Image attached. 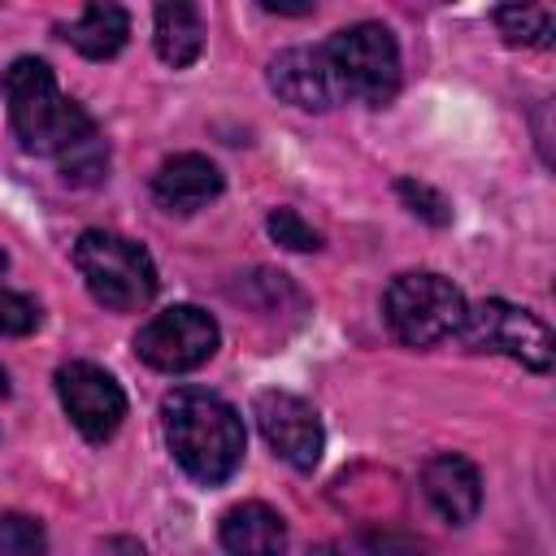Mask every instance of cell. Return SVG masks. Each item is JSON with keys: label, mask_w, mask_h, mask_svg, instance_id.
<instances>
[{"label": "cell", "mask_w": 556, "mask_h": 556, "mask_svg": "<svg viewBox=\"0 0 556 556\" xmlns=\"http://www.w3.org/2000/svg\"><path fill=\"white\" fill-rule=\"evenodd\" d=\"M161 426L174 460L204 486L226 482L243 460V447H248L243 417L213 391L178 387L161 404Z\"/></svg>", "instance_id": "6da1fadb"}, {"label": "cell", "mask_w": 556, "mask_h": 556, "mask_svg": "<svg viewBox=\"0 0 556 556\" xmlns=\"http://www.w3.org/2000/svg\"><path fill=\"white\" fill-rule=\"evenodd\" d=\"M4 104H9V122L22 148L39 156H61L74 139H83L96 126L78 100L61 96L52 70L35 56H17L4 70Z\"/></svg>", "instance_id": "7a4b0ae2"}, {"label": "cell", "mask_w": 556, "mask_h": 556, "mask_svg": "<svg viewBox=\"0 0 556 556\" xmlns=\"http://www.w3.org/2000/svg\"><path fill=\"white\" fill-rule=\"evenodd\" d=\"M74 265L87 291L96 295V304H104L109 313H139L156 295V265L126 235L83 230L74 243Z\"/></svg>", "instance_id": "3957f363"}, {"label": "cell", "mask_w": 556, "mask_h": 556, "mask_svg": "<svg viewBox=\"0 0 556 556\" xmlns=\"http://www.w3.org/2000/svg\"><path fill=\"white\" fill-rule=\"evenodd\" d=\"M334 91L339 100H361L369 109H382L395 100L400 91V48L395 35L378 22H356L339 35H330V43L321 48Z\"/></svg>", "instance_id": "277c9868"}, {"label": "cell", "mask_w": 556, "mask_h": 556, "mask_svg": "<svg viewBox=\"0 0 556 556\" xmlns=\"http://www.w3.org/2000/svg\"><path fill=\"white\" fill-rule=\"evenodd\" d=\"M465 295L452 287V278L430 274V269H413L391 278L387 295H382V313L387 326L395 330L400 343L408 348H434L452 334H460L465 321Z\"/></svg>", "instance_id": "5b68a950"}, {"label": "cell", "mask_w": 556, "mask_h": 556, "mask_svg": "<svg viewBox=\"0 0 556 556\" xmlns=\"http://www.w3.org/2000/svg\"><path fill=\"white\" fill-rule=\"evenodd\" d=\"M460 339L465 348L473 352H495V356H508L534 374H547L552 369V356H556V343H552V330L508 304V300H482L473 308H465V321H460Z\"/></svg>", "instance_id": "8992f818"}, {"label": "cell", "mask_w": 556, "mask_h": 556, "mask_svg": "<svg viewBox=\"0 0 556 556\" xmlns=\"http://www.w3.org/2000/svg\"><path fill=\"white\" fill-rule=\"evenodd\" d=\"M217 321L195 308V304H174L165 313H156L139 334H135V352L143 365L161 369V374H191L200 369L213 352H217Z\"/></svg>", "instance_id": "52a82bcc"}, {"label": "cell", "mask_w": 556, "mask_h": 556, "mask_svg": "<svg viewBox=\"0 0 556 556\" xmlns=\"http://www.w3.org/2000/svg\"><path fill=\"white\" fill-rule=\"evenodd\" d=\"M56 395L70 413V421L78 426L83 439L104 443L117 434L122 417H126V391L117 387V378L91 361H70L56 369Z\"/></svg>", "instance_id": "ba28073f"}, {"label": "cell", "mask_w": 556, "mask_h": 556, "mask_svg": "<svg viewBox=\"0 0 556 556\" xmlns=\"http://www.w3.org/2000/svg\"><path fill=\"white\" fill-rule=\"evenodd\" d=\"M252 413L261 421L265 443L291 469H313L321 460L326 430H321V417H317V408L308 400H300L291 391H261L256 404H252Z\"/></svg>", "instance_id": "9c48e42d"}, {"label": "cell", "mask_w": 556, "mask_h": 556, "mask_svg": "<svg viewBox=\"0 0 556 556\" xmlns=\"http://www.w3.org/2000/svg\"><path fill=\"white\" fill-rule=\"evenodd\" d=\"M421 495L430 500V508H434L443 521L465 526V521H473L478 508H482V478H478V469H473L465 456L439 452V456H430V460L421 465Z\"/></svg>", "instance_id": "30bf717a"}, {"label": "cell", "mask_w": 556, "mask_h": 556, "mask_svg": "<svg viewBox=\"0 0 556 556\" xmlns=\"http://www.w3.org/2000/svg\"><path fill=\"white\" fill-rule=\"evenodd\" d=\"M269 87H274L278 100H287L295 109H308V113H321V109H330L339 100L321 48H287V52H278L269 61Z\"/></svg>", "instance_id": "8fae6325"}, {"label": "cell", "mask_w": 556, "mask_h": 556, "mask_svg": "<svg viewBox=\"0 0 556 556\" xmlns=\"http://www.w3.org/2000/svg\"><path fill=\"white\" fill-rule=\"evenodd\" d=\"M222 195V169L200 152H178L152 174V200L165 213H195Z\"/></svg>", "instance_id": "7c38bea8"}, {"label": "cell", "mask_w": 556, "mask_h": 556, "mask_svg": "<svg viewBox=\"0 0 556 556\" xmlns=\"http://www.w3.org/2000/svg\"><path fill=\"white\" fill-rule=\"evenodd\" d=\"M222 552L226 556H287V521L269 504H235L222 517Z\"/></svg>", "instance_id": "4fadbf2b"}, {"label": "cell", "mask_w": 556, "mask_h": 556, "mask_svg": "<svg viewBox=\"0 0 556 556\" xmlns=\"http://www.w3.org/2000/svg\"><path fill=\"white\" fill-rule=\"evenodd\" d=\"M65 39L74 52H83L87 61H109L126 48L130 39V17L122 4H87L70 26H65Z\"/></svg>", "instance_id": "5bb4252c"}, {"label": "cell", "mask_w": 556, "mask_h": 556, "mask_svg": "<svg viewBox=\"0 0 556 556\" xmlns=\"http://www.w3.org/2000/svg\"><path fill=\"white\" fill-rule=\"evenodd\" d=\"M204 52V22L195 4H161L156 9V56L174 70H187Z\"/></svg>", "instance_id": "9a60e30c"}, {"label": "cell", "mask_w": 556, "mask_h": 556, "mask_svg": "<svg viewBox=\"0 0 556 556\" xmlns=\"http://www.w3.org/2000/svg\"><path fill=\"white\" fill-rule=\"evenodd\" d=\"M500 30L508 43H521V48H552V35H556V13L543 9V4H521V9H500L495 13Z\"/></svg>", "instance_id": "2e32d148"}, {"label": "cell", "mask_w": 556, "mask_h": 556, "mask_svg": "<svg viewBox=\"0 0 556 556\" xmlns=\"http://www.w3.org/2000/svg\"><path fill=\"white\" fill-rule=\"evenodd\" d=\"M56 161H61L65 182H74V187H91V182H100L104 169H109V143H104L100 130L91 126V130H87L83 139H74Z\"/></svg>", "instance_id": "e0dca14e"}, {"label": "cell", "mask_w": 556, "mask_h": 556, "mask_svg": "<svg viewBox=\"0 0 556 556\" xmlns=\"http://www.w3.org/2000/svg\"><path fill=\"white\" fill-rule=\"evenodd\" d=\"M48 534L35 517L26 513H4L0 517V556H43Z\"/></svg>", "instance_id": "ac0fdd59"}, {"label": "cell", "mask_w": 556, "mask_h": 556, "mask_svg": "<svg viewBox=\"0 0 556 556\" xmlns=\"http://www.w3.org/2000/svg\"><path fill=\"white\" fill-rule=\"evenodd\" d=\"M265 226H269L274 243H282V248H291V252H317V248H321V235H317L295 208H274Z\"/></svg>", "instance_id": "d6986e66"}, {"label": "cell", "mask_w": 556, "mask_h": 556, "mask_svg": "<svg viewBox=\"0 0 556 556\" xmlns=\"http://www.w3.org/2000/svg\"><path fill=\"white\" fill-rule=\"evenodd\" d=\"M35 326H39V304L30 295H22V291H0V334L22 339Z\"/></svg>", "instance_id": "ffe728a7"}, {"label": "cell", "mask_w": 556, "mask_h": 556, "mask_svg": "<svg viewBox=\"0 0 556 556\" xmlns=\"http://www.w3.org/2000/svg\"><path fill=\"white\" fill-rule=\"evenodd\" d=\"M400 195H404V204L413 208V213H421L430 226H447L452 222V208H447V200L439 195V191H430L426 182H413V178H400V187H395Z\"/></svg>", "instance_id": "44dd1931"}, {"label": "cell", "mask_w": 556, "mask_h": 556, "mask_svg": "<svg viewBox=\"0 0 556 556\" xmlns=\"http://www.w3.org/2000/svg\"><path fill=\"white\" fill-rule=\"evenodd\" d=\"M100 556H148V547L130 534H113V539L100 543Z\"/></svg>", "instance_id": "7402d4cb"}, {"label": "cell", "mask_w": 556, "mask_h": 556, "mask_svg": "<svg viewBox=\"0 0 556 556\" xmlns=\"http://www.w3.org/2000/svg\"><path fill=\"white\" fill-rule=\"evenodd\" d=\"M265 13H282V17H304V13H313V4H278V0H265Z\"/></svg>", "instance_id": "603a6c76"}, {"label": "cell", "mask_w": 556, "mask_h": 556, "mask_svg": "<svg viewBox=\"0 0 556 556\" xmlns=\"http://www.w3.org/2000/svg\"><path fill=\"white\" fill-rule=\"evenodd\" d=\"M9 395V378H4V369H0V400Z\"/></svg>", "instance_id": "cb8c5ba5"}, {"label": "cell", "mask_w": 556, "mask_h": 556, "mask_svg": "<svg viewBox=\"0 0 556 556\" xmlns=\"http://www.w3.org/2000/svg\"><path fill=\"white\" fill-rule=\"evenodd\" d=\"M313 556H334V547H317V552H313Z\"/></svg>", "instance_id": "d4e9b609"}, {"label": "cell", "mask_w": 556, "mask_h": 556, "mask_svg": "<svg viewBox=\"0 0 556 556\" xmlns=\"http://www.w3.org/2000/svg\"><path fill=\"white\" fill-rule=\"evenodd\" d=\"M0 269H4V252H0Z\"/></svg>", "instance_id": "484cf974"}]
</instances>
